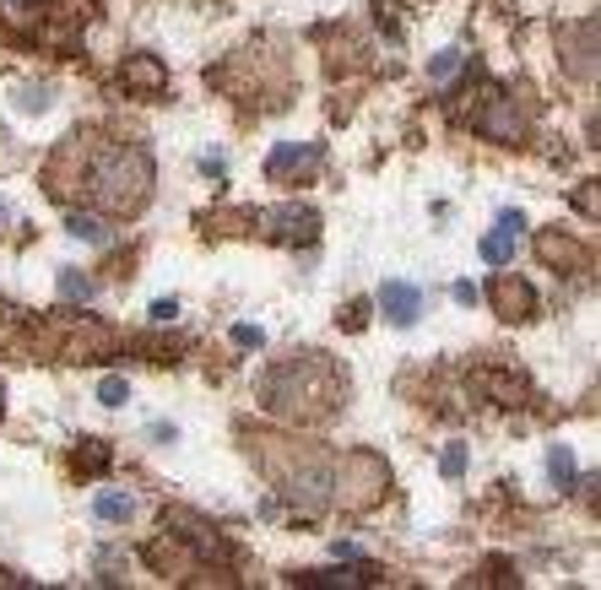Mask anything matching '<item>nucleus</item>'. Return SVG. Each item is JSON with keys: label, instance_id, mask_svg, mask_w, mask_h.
Segmentation results:
<instances>
[{"label": "nucleus", "instance_id": "nucleus-1", "mask_svg": "<svg viewBox=\"0 0 601 590\" xmlns=\"http://www.w3.org/2000/svg\"><path fill=\"white\" fill-rule=\"evenodd\" d=\"M147 184H152V158L136 152V147H125V152H109L93 174H87V190H98V201L103 206H142L147 201Z\"/></svg>", "mask_w": 601, "mask_h": 590}, {"label": "nucleus", "instance_id": "nucleus-2", "mask_svg": "<svg viewBox=\"0 0 601 590\" xmlns=\"http://www.w3.org/2000/svg\"><path fill=\"white\" fill-rule=\"evenodd\" d=\"M379 309H385L395 325H412L418 309H423V293H418L412 282H385V287H379Z\"/></svg>", "mask_w": 601, "mask_h": 590}, {"label": "nucleus", "instance_id": "nucleus-3", "mask_svg": "<svg viewBox=\"0 0 601 590\" xmlns=\"http://www.w3.org/2000/svg\"><path fill=\"white\" fill-rule=\"evenodd\" d=\"M265 228H272L277 238L304 244V238H314V212L309 206H277V212H265Z\"/></svg>", "mask_w": 601, "mask_h": 590}, {"label": "nucleus", "instance_id": "nucleus-4", "mask_svg": "<svg viewBox=\"0 0 601 590\" xmlns=\"http://www.w3.org/2000/svg\"><path fill=\"white\" fill-rule=\"evenodd\" d=\"M483 136H493V141H504V147H515V141L525 136V125H520V114H515L509 98H499V103L483 114Z\"/></svg>", "mask_w": 601, "mask_h": 590}, {"label": "nucleus", "instance_id": "nucleus-5", "mask_svg": "<svg viewBox=\"0 0 601 590\" xmlns=\"http://www.w3.org/2000/svg\"><path fill=\"white\" fill-rule=\"evenodd\" d=\"M493 303H499V314H504V319H525V309H531V287H525L520 277H504V282L493 287Z\"/></svg>", "mask_w": 601, "mask_h": 590}, {"label": "nucleus", "instance_id": "nucleus-6", "mask_svg": "<svg viewBox=\"0 0 601 590\" xmlns=\"http://www.w3.org/2000/svg\"><path fill=\"white\" fill-rule=\"evenodd\" d=\"M93 514L98 520H130V514H136V498H130V493H98Z\"/></svg>", "mask_w": 601, "mask_h": 590}, {"label": "nucleus", "instance_id": "nucleus-7", "mask_svg": "<svg viewBox=\"0 0 601 590\" xmlns=\"http://www.w3.org/2000/svg\"><path fill=\"white\" fill-rule=\"evenodd\" d=\"M548 477H553V488H569V482H574V455H569V444H553V449H548Z\"/></svg>", "mask_w": 601, "mask_h": 590}, {"label": "nucleus", "instance_id": "nucleus-8", "mask_svg": "<svg viewBox=\"0 0 601 590\" xmlns=\"http://www.w3.org/2000/svg\"><path fill=\"white\" fill-rule=\"evenodd\" d=\"M509 255H515V233L509 228H499V233L483 238V260H488V266H509Z\"/></svg>", "mask_w": 601, "mask_h": 590}, {"label": "nucleus", "instance_id": "nucleus-9", "mask_svg": "<svg viewBox=\"0 0 601 590\" xmlns=\"http://www.w3.org/2000/svg\"><path fill=\"white\" fill-rule=\"evenodd\" d=\"M309 158V141H288V147H277L272 158H265V174H288L293 163H304Z\"/></svg>", "mask_w": 601, "mask_h": 590}, {"label": "nucleus", "instance_id": "nucleus-10", "mask_svg": "<svg viewBox=\"0 0 601 590\" xmlns=\"http://www.w3.org/2000/svg\"><path fill=\"white\" fill-rule=\"evenodd\" d=\"M65 228H71V238H82V244H109V228L98 217H71Z\"/></svg>", "mask_w": 601, "mask_h": 590}, {"label": "nucleus", "instance_id": "nucleus-11", "mask_svg": "<svg viewBox=\"0 0 601 590\" xmlns=\"http://www.w3.org/2000/svg\"><path fill=\"white\" fill-rule=\"evenodd\" d=\"M125 396H130V384H125L119 374H109V379L98 384V401H103V407H125Z\"/></svg>", "mask_w": 601, "mask_h": 590}, {"label": "nucleus", "instance_id": "nucleus-12", "mask_svg": "<svg viewBox=\"0 0 601 590\" xmlns=\"http://www.w3.org/2000/svg\"><path fill=\"white\" fill-rule=\"evenodd\" d=\"M455 71H460V49H444V54L428 65V77H434V82H450Z\"/></svg>", "mask_w": 601, "mask_h": 590}, {"label": "nucleus", "instance_id": "nucleus-13", "mask_svg": "<svg viewBox=\"0 0 601 590\" xmlns=\"http://www.w3.org/2000/svg\"><path fill=\"white\" fill-rule=\"evenodd\" d=\"M60 293H65V298H93V282H87L82 271H65V277H60Z\"/></svg>", "mask_w": 601, "mask_h": 590}, {"label": "nucleus", "instance_id": "nucleus-14", "mask_svg": "<svg viewBox=\"0 0 601 590\" xmlns=\"http://www.w3.org/2000/svg\"><path fill=\"white\" fill-rule=\"evenodd\" d=\"M314 585H358L363 574H353V569H320V574H309Z\"/></svg>", "mask_w": 601, "mask_h": 590}, {"label": "nucleus", "instance_id": "nucleus-15", "mask_svg": "<svg viewBox=\"0 0 601 590\" xmlns=\"http://www.w3.org/2000/svg\"><path fill=\"white\" fill-rule=\"evenodd\" d=\"M130 82H142V87H163V71L152 60H142V65H130Z\"/></svg>", "mask_w": 601, "mask_h": 590}, {"label": "nucleus", "instance_id": "nucleus-16", "mask_svg": "<svg viewBox=\"0 0 601 590\" xmlns=\"http://www.w3.org/2000/svg\"><path fill=\"white\" fill-rule=\"evenodd\" d=\"M439 472H444V477H460V472H466V449H460V444H450V449H444Z\"/></svg>", "mask_w": 601, "mask_h": 590}, {"label": "nucleus", "instance_id": "nucleus-17", "mask_svg": "<svg viewBox=\"0 0 601 590\" xmlns=\"http://www.w3.org/2000/svg\"><path fill=\"white\" fill-rule=\"evenodd\" d=\"M233 342L239 347H265V331L260 325H233Z\"/></svg>", "mask_w": 601, "mask_h": 590}, {"label": "nucleus", "instance_id": "nucleus-18", "mask_svg": "<svg viewBox=\"0 0 601 590\" xmlns=\"http://www.w3.org/2000/svg\"><path fill=\"white\" fill-rule=\"evenodd\" d=\"M152 319H179V303H174V298H158V303H152Z\"/></svg>", "mask_w": 601, "mask_h": 590}, {"label": "nucleus", "instance_id": "nucleus-19", "mask_svg": "<svg viewBox=\"0 0 601 590\" xmlns=\"http://www.w3.org/2000/svg\"><path fill=\"white\" fill-rule=\"evenodd\" d=\"M455 303L472 309V303H477V287H472V282H455Z\"/></svg>", "mask_w": 601, "mask_h": 590}, {"label": "nucleus", "instance_id": "nucleus-20", "mask_svg": "<svg viewBox=\"0 0 601 590\" xmlns=\"http://www.w3.org/2000/svg\"><path fill=\"white\" fill-rule=\"evenodd\" d=\"M0 6H6V12H17V6H28V0H0Z\"/></svg>", "mask_w": 601, "mask_h": 590}, {"label": "nucleus", "instance_id": "nucleus-21", "mask_svg": "<svg viewBox=\"0 0 601 590\" xmlns=\"http://www.w3.org/2000/svg\"><path fill=\"white\" fill-rule=\"evenodd\" d=\"M0 222H6V201H0Z\"/></svg>", "mask_w": 601, "mask_h": 590}]
</instances>
